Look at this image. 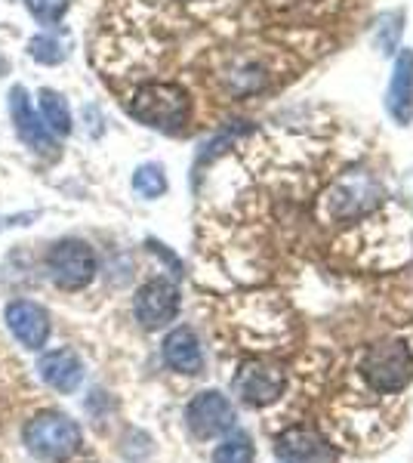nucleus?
Masks as SVG:
<instances>
[{
    "label": "nucleus",
    "instance_id": "dca6fc26",
    "mask_svg": "<svg viewBox=\"0 0 413 463\" xmlns=\"http://www.w3.org/2000/svg\"><path fill=\"white\" fill-rule=\"evenodd\" d=\"M28 50H32V56H34L41 65H59V62L65 59L62 43H59L56 37H50V34H37Z\"/></svg>",
    "mask_w": 413,
    "mask_h": 463
},
{
    "label": "nucleus",
    "instance_id": "9b49d317",
    "mask_svg": "<svg viewBox=\"0 0 413 463\" xmlns=\"http://www.w3.org/2000/svg\"><path fill=\"white\" fill-rule=\"evenodd\" d=\"M37 371H41L43 383L52 386L56 392H74L84 380V364L71 349H56V353L41 355Z\"/></svg>",
    "mask_w": 413,
    "mask_h": 463
},
{
    "label": "nucleus",
    "instance_id": "0eeeda50",
    "mask_svg": "<svg viewBox=\"0 0 413 463\" xmlns=\"http://www.w3.org/2000/svg\"><path fill=\"white\" fill-rule=\"evenodd\" d=\"M10 115H13V124H16V133L19 139L25 143L28 148H34L37 155H52L56 152V133L43 124V118L37 115V109L32 106V96H28L25 87H13L10 90Z\"/></svg>",
    "mask_w": 413,
    "mask_h": 463
},
{
    "label": "nucleus",
    "instance_id": "20e7f679",
    "mask_svg": "<svg viewBox=\"0 0 413 463\" xmlns=\"http://www.w3.org/2000/svg\"><path fill=\"white\" fill-rule=\"evenodd\" d=\"M47 269H50V279L62 290H80V288H87L96 275V253L89 244L65 238V241L50 248Z\"/></svg>",
    "mask_w": 413,
    "mask_h": 463
},
{
    "label": "nucleus",
    "instance_id": "4468645a",
    "mask_svg": "<svg viewBox=\"0 0 413 463\" xmlns=\"http://www.w3.org/2000/svg\"><path fill=\"white\" fill-rule=\"evenodd\" d=\"M213 463H253L250 439L241 436V432H238V436H231V439H225V442L216 448Z\"/></svg>",
    "mask_w": 413,
    "mask_h": 463
},
{
    "label": "nucleus",
    "instance_id": "f03ea898",
    "mask_svg": "<svg viewBox=\"0 0 413 463\" xmlns=\"http://www.w3.org/2000/svg\"><path fill=\"white\" fill-rule=\"evenodd\" d=\"M25 445L41 460H69L80 448V427L65 414H41L25 427Z\"/></svg>",
    "mask_w": 413,
    "mask_h": 463
},
{
    "label": "nucleus",
    "instance_id": "f257e3e1",
    "mask_svg": "<svg viewBox=\"0 0 413 463\" xmlns=\"http://www.w3.org/2000/svg\"><path fill=\"white\" fill-rule=\"evenodd\" d=\"M130 111L136 121L173 133L189 124L192 99H189V93L176 84H148L133 96Z\"/></svg>",
    "mask_w": 413,
    "mask_h": 463
},
{
    "label": "nucleus",
    "instance_id": "39448f33",
    "mask_svg": "<svg viewBox=\"0 0 413 463\" xmlns=\"http://www.w3.org/2000/svg\"><path fill=\"white\" fill-rule=\"evenodd\" d=\"M235 392L253 408L272 405L284 392V371L268 362H247L235 377Z\"/></svg>",
    "mask_w": 413,
    "mask_h": 463
},
{
    "label": "nucleus",
    "instance_id": "f3484780",
    "mask_svg": "<svg viewBox=\"0 0 413 463\" xmlns=\"http://www.w3.org/2000/svg\"><path fill=\"white\" fill-rule=\"evenodd\" d=\"M25 6L37 22L56 25V22L65 16V10H69V0H25Z\"/></svg>",
    "mask_w": 413,
    "mask_h": 463
},
{
    "label": "nucleus",
    "instance_id": "6e6552de",
    "mask_svg": "<svg viewBox=\"0 0 413 463\" xmlns=\"http://www.w3.org/2000/svg\"><path fill=\"white\" fill-rule=\"evenodd\" d=\"M133 312H136L139 325L148 327V331H157V327L170 325L179 312V290L164 279H155L148 285L139 288L136 303H133Z\"/></svg>",
    "mask_w": 413,
    "mask_h": 463
},
{
    "label": "nucleus",
    "instance_id": "2eb2a0df",
    "mask_svg": "<svg viewBox=\"0 0 413 463\" xmlns=\"http://www.w3.org/2000/svg\"><path fill=\"white\" fill-rule=\"evenodd\" d=\"M133 189H136L139 195H145V198L164 195V189H167V179H164V170L157 167V164L139 167V170H136V176H133Z\"/></svg>",
    "mask_w": 413,
    "mask_h": 463
},
{
    "label": "nucleus",
    "instance_id": "7ed1b4c3",
    "mask_svg": "<svg viewBox=\"0 0 413 463\" xmlns=\"http://www.w3.org/2000/svg\"><path fill=\"white\" fill-rule=\"evenodd\" d=\"M361 374L377 392H398L413 380V355L404 343L373 346L361 362Z\"/></svg>",
    "mask_w": 413,
    "mask_h": 463
},
{
    "label": "nucleus",
    "instance_id": "ddd939ff",
    "mask_svg": "<svg viewBox=\"0 0 413 463\" xmlns=\"http://www.w3.org/2000/svg\"><path fill=\"white\" fill-rule=\"evenodd\" d=\"M37 115L43 118V124L50 127L56 137H65L71 133V111H69V102L56 93V90H41V111Z\"/></svg>",
    "mask_w": 413,
    "mask_h": 463
},
{
    "label": "nucleus",
    "instance_id": "f8f14e48",
    "mask_svg": "<svg viewBox=\"0 0 413 463\" xmlns=\"http://www.w3.org/2000/svg\"><path fill=\"white\" fill-rule=\"evenodd\" d=\"M164 362L179 374H198L204 368V353H201V343L192 327H176L164 340Z\"/></svg>",
    "mask_w": 413,
    "mask_h": 463
},
{
    "label": "nucleus",
    "instance_id": "423d86ee",
    "mask_svg": "<svg viewBox=\"0 0 413 463\" xmlns=\"http://www.w3.org/2000/svg\"><path fill=\"white\" fill-rule=\"evenodd\" d=\"M185 420H189V430L198 439H213V436H222V432H229L235 427V408H231V402L225 399L222 392L210 390L189 402Z\"/></svg>",
    "mask_w": 413,
    "mask_h": 463
},
{
    "label": "nucleus",
    "instance_id": "9d476101",
    "mask_svg": "<svg viewBox=\"0 0 413 463\" xmlns=\"http://www.w3.org/2000/svg\"><path fill=\"white\" fill-rule=\"evenodd\" d=\"M277 454L287 463H336V451L314 430L293 427L277 439Z\"/></svg>",
    "mask_w": 413,
    "mask_h": 463
},
{
    "label": "nucleus",
    "instance_id": "1a4fd4ad",
    "mask_svg": "<svg viewBox=\"0 0 413 463\" xmlns=\"http://www.w3.org/2000/svg\"><path fill=\"white\" fill-rule=\"evenodd\" d=\"M6 327L25 349H41L50 340V316L43 306L32 300H16L6 306Z\"/></svg>",
    "mask_w": 413,
    "mask_h": 463
}]
</instances>
